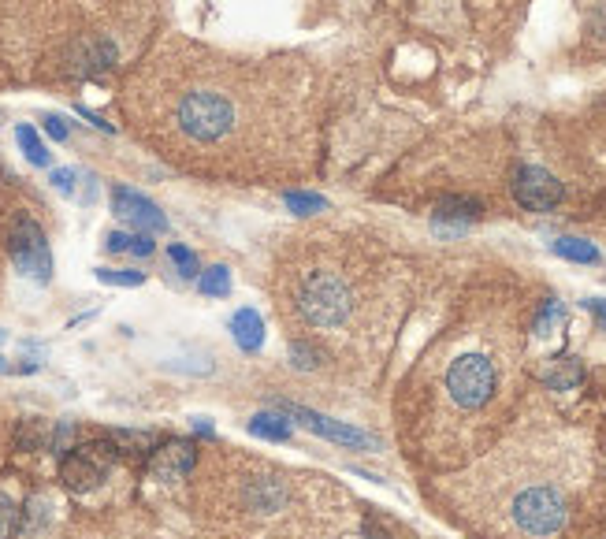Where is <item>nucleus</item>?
<instances>
[{"mask_svg": "<svg viewBox=\"0 0 606 539\" xmlns=\"http://www.w3.org/2000/svg\"><path fill=\"white\" fill-rule=\"evenodd\" d=\"M510 517H514L517 532H525L528 539H551L566 528L569 502L554 484H532L514 495Z\"/></svg>", "mask_w": 606, "mask_h": 539, "instance_id": "nucleus-1", "label": "nucleus"}, {"mask_svg": "<svg viewBox=\"0 0 606 539\" xmlns=\"http://www.w3.org/2000/svg\"><path fill=\"white\" fill-rule=\"evenodd\" d=\"M499 372L484 354H462L450 361L447 369V395L454 406L462 409H484L495 398Z\"/></svg>", "mask_w": 606, "mask_h": 539, "instance_id": "nucleus-2", "label": "nucleus"}, {"mask_svg": "<svg viewBox=\"0 0 606 539\" xmlns=\"http://www.w3.org/2000/svg\"><path fill=\"white\" fill-rule=\"evenodd\" d=\"M298 305L309 324L317 328H339L350 316V290L339 276L331 272H313L298 290Z\"/></svg>", "mask_w": 606, "mask_h": 539, "instance_id": "nucleus-3", "label": "nucleus"}, {"mask_svg": "<svg viewBox=\"0 0 606 539\" xmlns=\"http://www.w3.org/2000/svg\"><path fill=\"white\" fill-rule=\"evenodd\" d=\"M235 123V108L212 90H194L179 101V127L198 142H220Z\"/></svg>", "mask_w": 606, "mask_h": 539, "instance_id": "nucleus-4", "label": "nucleus"}, {"mask_svg": "<svg viewBox=\"0 0 606 539\" xmlns=\"http://www.w3.org/2000/svg\"><path fill=\"white\" fill-rule=\"evenodd\" d=\"M116 458H119V447L112 439L82 443V447H75L71 454H64V461H60V480H64L67 491L86 495V491L105 484V476L112 473Z\"/></svg>", "mask_w": 606, "mask_h": 539, "instance_id": "nucleus-5", "label": "nucleus"}, {"mask_svg": "<svg viewBox=\"0 0 606 539\" xmlns=\"http://www.w3.org/2000/svg\"><path fill=\"white\" fill-rule=\"evenodd\" d=\"M8 250H12V261L15 268H19V276L34 279V283H49V279H53V253H49L45 231H41V224H34L30 216H19L12 224Z\"/></svg>", "mask_w": 606, "mask_h": 539, "instance_id": "nucleus-6", "label": "nucleus"}, {"mask_svg": "<svg viewBox=\"0 0 606 539\" xmlns=\"http://www.w3.org/2000/svg\"><path fill=\"white\" fill-rule=\"evenodd\" d=\"M514 198L521 209L528 212H551L558 201L566 198L562 183L554 179L547 168H536V164H525V168L514 171Z\"/></svg>", "mask_w": 606, "mask_h": 539, "instance_id": "nucleus-7", "label": "nucleus"}, {"mask_svg": "<svg viewBox=\"0 0 606 539\" xmlns=\"http://www.w3.org/2000/svg\"><path fill=\"white\" fill-rule=\"evenodd\" d=\"M279 409H283V417H287V421H298L313 435H324V439L339 443V447H354V450L372 447V435L361 432V428H354V424L331 421V417H324V413H313V409H302V406H287V402H283Z\"/></svg>", "mask_w": 606, "mask_h": 539, "instance_id": "nucleus-8", "label": "nucleus"}, {"mask_svg": "<svg viewBox=\"0 0 606 539\" xmlns=\"http://www.w3.org/2000/svg\"><path fill=\"white\" fill-rule=\"evenodd\" d=\"M112 212H116L123 224H131L134 231H145V235L168 231V216L145 198V194L131 190V186H116V190H112Z\"/></svg>", "mask_w": 606, "mask_h": 539, "instance_id": "nucleus-9", "label": "nucleus"}, {"mask_svg": "<svg viewBox=\"0 0 606 539\" xmlns=\"http://www.w3.org/2000/svg\"><path fill=\"white\" fill-rule=\"evenodd\" d=\"M194 461H198V447L194 443L168 439V443L149 450V476L160 480V484H175V480H183L194 469Z\"/></svg>", "mask_w": 606, "mask_h": 539, "instance_id": "nucleus-10", "label": "nucleus"}, {"mask_svg": "<svg viewBox=\"0 0 606 539\" xmlns=\"http://www.w3.org/2000/svg\"><path fill=\"white\" fill-rule=\"evenodd\" d=\"M480 216H484V205H480L476 198H465V194H447V198H439V205H435L432 224L439 227V231L458 235V231H465L469 224H476Z\"/></svg>", "mask_w": 606, "mask_h": 539, "instance_id": "nucleus-11", "label": "nucleus"}, {"mask_svg": "<svg viewBox=\"0 0 606 539\" xmlns=\"http://www.w3.org/2000/svg\"><path fill=\"white\" fill-rule=\"evenodd\" d=\"M71 60H75L71 71H79V75H101V71H108V67L116 64V45L105 38L82 41Z\"/></svg>", "mask_w": 606, "mask_h": 539, "instance_id": "nucleus-12", "label": "nucleus"}, {"mask_svg": "<svg viewBox=\"0 0 606 539\" xmlns=\"http://www.w3.org/2000/svg\"><path fill=\"white\" fill-rule=\"evenodd\" d=\"M231 335H235L238 350H246V354H257L264 346V320L257 309H238L231 316Z\"/></svg>", "mask_w": 606, "mask_h": 539, "instance_id": "nucleus-13", "label": "nucleus"}, {"mask_svg": "<svg viewBox=\"0 0 606 539\" xmlns=\"http://www.w3.org/2000/svg\"><path fill=\"white\" fill-rule=\"evenodd\" d=\"M551 250L558 253L562 261H573V264H599V261H603V253L595 250V242H588V238H577V235L554 238Z\"/></svg>", "mask_w": 606, "mask_h": 539, "instance_id": "nucleus-14", "label": "nucleus"}, {"mask_svg": "<svg viewBox=\"0 0 606 539\" xmlns=\"http://www.w3.org/2000/svg\"><path fill=\"white\" fill-rule=\"evenodd\" d=\"M580 380H584V369H580L577 357H558L551 369L543 372V383H547L551 391H573Z\"/></svg>", "mask_w": 606, "mask_h": 539, "instance_id": "nucleus-15", "label": "nucleus"}, {"mask_svg": "<svg viewBox=\"0 0 606 539\" xmlns=\"http://www.w3.org/2000/svg\"><path fill=\"white\" fill-rule=\"evenodd\" d=\"M246 499H250L253 510L272 513V510H279V506L287 502V487L279 484V480H257V484H250Z\"/></svg>", "mask_w": 606, "mask_h": 539, "instance_id": "nucleus-16", "label": "nucleus"}, {"mask_svg": "<svg viewBox=\"0 0 606 539\" xmlns=\"http://www.w3.org/2000/svg\"><path fill=\"white\" fill-rule=\"evenodd\" d=\"M250 432L257 435V439H268V443H287L294 424H290L283 413H257L250 421Z\"/></svg>", "mask_w": 606, "mask_h": 539, "instance_id": "nucleus-17", "label": "nucleus"}, {"mask_svg": "<svg viewBox=\"0 0 606 539\" xmlns=\"http://www.w3.org/2000/svg\"><path fill=\"white\" fill-rule=\"evenodd\" d=\"M15 142H19V149L27 153V160L34 164V168H49L53 153H49V145L41 142V134L34 131L30 123H19V127H15Z\"/></svg>", "mask_w": 606, "mask_h": 539, "instance_id": "nucleus-18", "label": "nucleus"}, {"mask_svg": "<svg viewBox=\"0 0 606 539\" xmlns=\"http://www.w3.org/2000/svg\"><path fill=\"white\" fill-rule=\"evenodd\" d=\"M198 290L205 298H227L231 294V272H227L224 264H212L198 276Z\"/></svg>", "mask_w": 606, "mask_h": 539, "instance_id": "nucleus-19", "label": "nucleus"}, {"mask_svg": "<svg viewBox=\"0 0 606 539\" xmlns=\"http://www.w3.org/2000/svg\"><path fill=\"white\" fill-rule=\"evenodd\" d=\"M283 205H287L294 216H313V212L328 209V198H320V194H298V190H287V194H283Z\"/></svg>", "mask_w": 606, "mask_h": 539, "instance_id": "nucleus-20", "label": "nucleus"}, {"mask_svg": "<svg viewBox=\"0 0 606 539\" xmlns=\"http://www.w3.org/2000/svg\"><path fill=\"white\" fill-rule=\"evenodd\" d=\"M93 276L108 287H142L145 283V272H131V268H97Z\"/></svg>", "mask_w": 606, "mask_h": 539, "instance_id": "nucleus-21", "label": "nucleus"}, {"mask_svg": "<svg viewBox=\"0 0 606 539\" xmlns=\"http://www.w3.org/2000/svg\"><path fill=\"white\" fill-rule=\"evenodd\" d=\"M168 261L179 268V276H186V279L201 276V272H198V253L186 250V246H179V242H175V246H168Z\"/></svg>", "mask_w": 606, "mask_h": 539, "instance_id": "nucleus-22", "label": "nucleus"}, {"mask_svg": "<svg viewBox=\"0 0 606 539\" xmlns=\"http://www.w3.org/2000/svg\"><path fill=\"white\" fill-rule=\"evenodd\" d=\"M562 320H566V305L554 298V302L543 305L540 316H536V335H551V328H558Z\"/></svg>", "mask_w": 606, "mask_h": 539, "instance_id": "nucleus-23", "label": "nucleus"}, {"mask_svg": "<svg viewBox=\"0 0 606 539\" xmlns=\"http://www.w3.org/2000/svg\"><path fill=\"white\" fill-rule=\"evenodd\" d=\"M15 525H19V510L8 495H0V539H12Z\"/></svg>", "mask_w": 606, "mask_h": 539, "instance_id": "nucleus-24", "label": "nucleus"}, {"mask_svg": "<svg viewBox=\"0 0 606 539\" xmlns=\"http://www.w3.org/2000/svg\"><path fill=\"white\" fill-rule=\"evenodd\" d=\"M75 179H79L75 168H56L53 175H49V183H53L60 194H75Z\"/></svg>", "mask_w": 606, "mask_h": 539, "instance_id": "nucleus-25", "label": "nucleus"}, {"mask_svg": "<svg viewBox=\"0 0 606 539\" xmlns=\"http://www.w3.org/2000/svg\"><path fill=\"white\" fill-rule=\"evenodd\" d=\"M71 439H75V424L71 421H60V428H56V435H53V450L64 458L67 450H71Z\"/></svg>", "mask_w": 606, "mask_h": 539, "instance_id": "nucleus-26", "label": "nucleus"}, {"mask_svg": "<svg viewBox=\"0 0 606 539\" xmlns=\"http://www.w3.org/2000/svg\"><path fill=\"white\" fill-rule=\"evenodd\" d=\"M41 435H45V432H41V421H27L23 428H19V447L34 450L41 443Z\"/></svg>", "mask_w": 606, "mask_h": 539, "instance_id": "nucleus-27", "label": "nucleus"}, {"mask_svg": "<svg viewBox=\"0 0 606 539\" xmlns=\"http://www.w3.org/2000/svg\"><path fill=\"white\" fill-rule=\"evenodd\" d=\"M41 127H45V134L53 138V142H67V123L56 112H49V116H41Z\"/></svg>", "mask_w": 606, "mask_h": 539, "instance_id": "nucleus-28", "label": "nucleus"}, {"mask_svg": "<svg viewBox=\"0 0 606 539\" xmlns=\"http://www.w3.org/2000/svg\"><path fill=\"white\" fill-rule=\"evenodd\" d=\"M317 350H313V346H305V342H294V365H298V369H313V365H317Z\"/></svg>", "mask_w": 606, "mask_h": 539, "instance_id": "nucleus-29", "label": "nucleus"}, {"mask_svg": "<svg viewBox=\"0 0 606 539\" xmlns=\"http://www.w3.org/2000/svg\"><path fill=\"white\" fill-rule=\"evenodd\" d=\"M131 253H134V257H149V253H153V238L145 235V231H134V235H131Z\"/></svg>", "mask_w": 606, "mask_h": 539, "instance_id": "nucleus-30", "label": "nucleus"}, {"mask_svg": "<svg viewBox=\"0 0 606 539\" xmlns=\"http://www.w3.org/2000/svg\"><path fill=\"white\" fill-rule=\"evenodd\" d=\"M105 246H108L112 253L131 250V235H123V231H108V235H105Z\"/></svg>", "mask_w": 606, "mask_h": 539, "instance_id": "nucleus-31", "label": "nucleus"}, {"mask_svg": "<svg viewBox=\"0 0 606 539\" xmlns=\"http://www.w3.org/2000/svg\"><path fill=\"white\" fill-rule=\"evenodd\" d=\"M584 309H588V313L599 320V328L606 331V298H588V302H584Z\"/></svg>", "mask_w": 606, "mask_h": 539, "instance_id": "nucleus-32", "label": "nucleus"}, {"mask_svg": "<svg viewBox=\"0 0 606 539\" xmlns=\"http://www.w3.org/2000/svg\"><path fill=\"white\" fill-rule=\"evenodd\" d=\"M194 428H198V432L205 435V439H209V435H212V424H209V417H194Z\"/></svg>", "mask_w": 606, "mask_h": 539, "instance_id": "nucleus-33", "label": "nucleus"}, {"mask_svg": "<svg viewBox=\"0 0 606 539\" xmlns=\"http://www.w3.org/2000/svg\"><path fill=\"white\" fill-rule=\"evenodd\" d=\"M0 342H4V335H0Z\"/></svg>", "mask_w": 606, "mask_h": 539, "instance_id": "nucleus-34", "label": "nucleus"}]
</instances>
